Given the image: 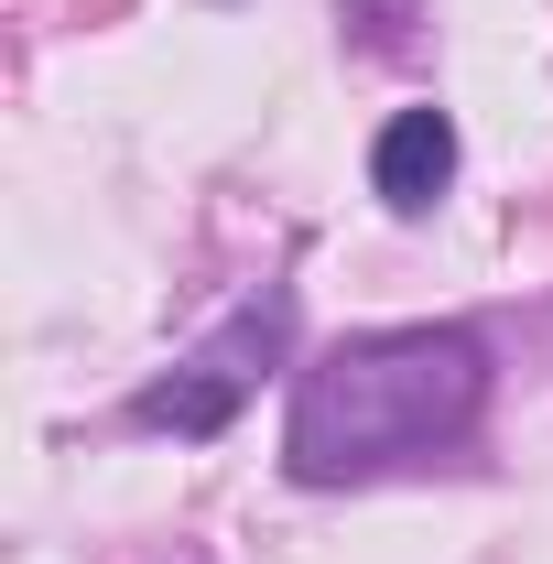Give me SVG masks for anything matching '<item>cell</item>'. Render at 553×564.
<instances>
[{"label": "cell", "instance_id": "6da1fadb", "mask_svg": "<svg viewBox=\"0 0 553 564\" xmlns=\"http://www.w3.org/2000/svg\"><path fill=\"white\" fill-rule=\"evenodd\" d=\"M478 413H488V348L467 326H380V337L326 348L293 380L282 467L304 489H347V478H380V467L467 445Z\"/></svg>", "mask_w": 553, "mask_h": 564}, {"label": "cell", "instance_id": "7a4b0ae2", "mask_svg": "<svg viewBox=\"0 0 553 564\" xmlns=\"http://www.w3.org/2000/svg\"><path fill=\"white\" fill-rule=\"evenodd\" d=\"M272 358H282V293H261V304H239V315H228V326H217L174 380L141 391V402H131V434H174V445L217 434V423L250 402V380H261Z\"/></svg>", "mask_w": 553, "mask_h": 564}, {"label": "cell", "instance_id": "3957f363", "mask_svg": "<svg viewBox=\"0 0 553 564\" xmlns=\"http://www.w3.org/2000/svg\"><path fill=\"white\" fill-rule=\"evenodd\" d=\"M369 185H380L391 217H423L456 185V120H445V109H391L380 141H369Z\"/></svg>", "mask_w": 553, "mask_h": 564}]
</instances>
